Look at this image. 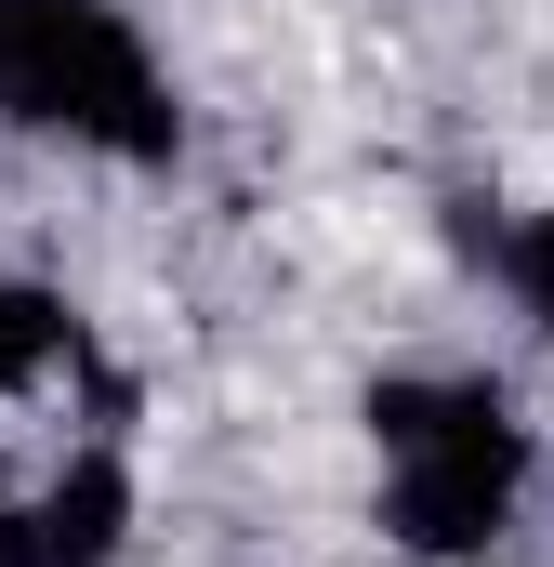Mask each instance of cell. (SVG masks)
I'll return each mask as SVG.
<instances>
[]
</instances>
